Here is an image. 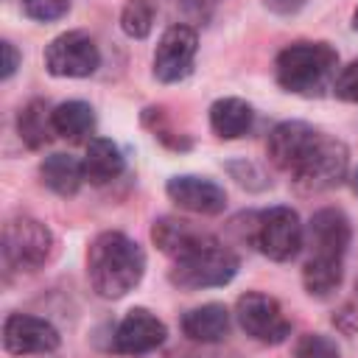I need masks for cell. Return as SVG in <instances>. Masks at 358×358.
Instances as JSON below:
<instances>
[{"label":"cell","instance_id":"1","mask_svg":"<svg viewBox=\"0 0 358 358\" xmlns=\"http://www.w3.org/2000/svg\"><path fill=\"white\" fill-rule=\"evenodd\" d=\"M145 271V255L137 241L123 232H101L87 252V277L98 296H126Z\"/></svg>","mask_w":358,"mask_h":358},{"label":"cell","instance_id":"2","mask_svg":"<svg viewBox=\"0 0 358 358\" xmlns=\"http://www.w3.org/2000/svg\"><path fill=\"white\" fill-rule=\"evenodd\" d=\"M338 53L327 42H294L277 56V81L294 95H319L336 73Z\"/></svg>","mask_w":358,"mask_h":358},{"label":"cell","instance_id":"3","mask_svg":"<svg viewBox=\"0 0 358 358\" xmlns=\"http://www.w3.org/2000/svg\"><path fill=\"white\" fill-rule=\"evenodd\" d=\"M53 252H56V238L42 221H36L31 215H17V218L6 221L3 260L8 268L36 271L53 257Z\"/></svg>","mask_w":358,"mask_h":358},{"label":"cell","instance_id":"4","mask_svg":"<svg viewBox=\"0 0 358 358\" xmlns=\"http://www.w3.org/2000/svg\"><path fill=\"white\" fill-rule=\"evenodd\" d=\"M238 255L232 249H227L218 238L207 246H201L199 252L182 257L173 263L171 268V282L185 288V291H201V288H218L227 285L235 274H238Z\"/></svg>","mask_w":358,"mask_h":358},{"label":"cell","instance_id":"5","mask_svg":"<svg viewBox=\"0 0 358 358\" xmlns=\"http://www.w3.org/2000/svg\"><path fill=\"white\" fill-rule=\"evenodd\" d=\"M235 319L241 330L260 344H282L291 336V322L285 319L280 302L260 291H246L238 296Z\"/></svg>","mask_w":358,"mask_h":358},{"label":"cell","instance_id":"6","mask_svg":"<svg viewBox=\"0 0 358 358\" xmlns=\"http://www.w3.org/2000/svg\"><path fill=\"white\" fill-rule=\"evenodd\" d=\"M347 165H350L347 145L341 140L322 134L319 143L313 145V151L308 154V159L291 176L305 193H322V190H330L344 182Z\"/></svg>","mask_w":358,"mask_h":358},{"label":"cell","instance_id":"7","mask_svg":"<svg viewBox=\"0 0 358 358\" xmlns=\"http://www.w3.org/2000/svg\"><path fill=\"white\" fill-rule=\"evenodd\" d=\"M98 64H101L98 45L84 31L59 34L45 48V67L50 76L59 78H87L98 70Z\"/></svg>","mask_w":358,"mask_h":358},{"label":"cell","instance_id":"8","mask_svg":"<svg viewBox=\"0 0 358 358\" xmlns=\"http://www.w3.org/2000/svg\"><path fill=\"white\" fill-rule=\"evenodd\" d=\"M305 241L299 215L291 207H268L266 213H260L257 218V232H255V243L260 246V252L277 263H285L291 257L299 255Z\"/></svg>","mask_w":358,"mask_h":358},{"label":"cell","instance_id":"9","mask_svg":"<svg viewBox=\"0 0 358 358\" xmlns=\"http://www.w3.org/2000/svg\"><path fill=\"white\" fill-rule=\"evenodd\" d=\"M199 50V36L190 25H171L154 50V76L162 84H176L193 73V59Z\"/></svg>","mask_w":358,"mask_h":358},{"label":"cell","instance_id":"10","mask_svg":"<svg viewBox=\"0 0 358 358\" xmlns=\"http://www.w3.org/2000/svg\"><path fill=\"white\" fill-rule=\"evenodd\" d=\"M62 344L59 330L31 313H8L3 322V350L11 355H45Z\"/></svg>","mask_w":358,"mask_h":358},{"label":"cell","instance_id":"11","mask_svg":"<svg viewBox=\"0 0 358 358\" xmlns=\"http://www.w3.org/2000/svg\"><path fill=\"white\" fill-rule=\"evenodd\" d=\"M168 327L145 308H131L112 336V350L120 355H145L165 344Z\"/></svg>","mask_w":358,"mask_h":358},{"label":"cell","instance_id":"12","mask_svg":"<svg viewBox=\"0 0 358 358\" xmlns=\"http://www.w3.org/2000/svg\"><path fill=\"white\" fill-rule=\"evenodd\" d=\"M319 137H322V131H316L310 123L285 120V123L274 126L268 134V157L280 171L294 173L308 159V154L313 151Z\"/></svg>","mask_w":358,"mask_h":358},{"label":"cell","instance_id":"13","mask_svg":"<svg viewBox=\"0 0 358 358\" xmlns=\"http://www.w3.org/2000/svg\"><path fill=\"white\" fill-rule=\"evenodd\" d=\"M168 196L173 204H179L182 210L199 213V215H218L227 207V193L221 185H215L213 179L204 176H171L165 185Z\"/></svg>","mask_w":358,"mask_h":358},{"label":"cell","instance_id":"14","mask_svg":"<svg viewBox=\"0 0 358 358\" xmlns=\"http://www.w3.org/2000/svg\"><path fill=\"white\" fill-rule=\"evenodd\" d=\"M151 238L159 246V252H165L168 257H173V263L215 241V235L204 232L201 227H196V224H190L185 218H173V215H165V218L154 221Z\"/></svg>","mask_w":358,"mask_h":358},{"label":"cell","instance_id":"15","mask_svg":"<svg viewBox=\"0 0 358 358\" xmlns=\"http://www.w3.org/2000/svg\"><path fill=\"white\" fill-rule=\"evenodd\" d=\"M308 241H310L313 255L341 257L350 246V221H347V215L336 207H324V210L313 213V218L308 224Z\"/></svg>","mask_w":358,"mask_h":358},{"label":"cell","instance_id":"16","mask_svg":"<svg viewBox=\"0 0 358 358\" xmlns=\"http://www.w3.org/2000/svg\"><path fill=\"white\" fill-rule=\"evenodd\" d=\"M182 333L199 344H215L229 333V310L218 302H207L182 316Z\"/></svg>","mask_w":358,"mask_h":358},{"label":"cell","instance_id":"17","mask_svg":"<svg viewBox=\"0 0 358 358\" xmlns=\"http://www.w3.org/2000/svg\"><path fill=\"white\" fill-rule=\"evenodd\" d=\"M81 165H84V179L87 182L106 185V182H112L123 173V154L109 137H92Z\"/></svg>","mask_w":358,"mask_h":358},{"label":"cell","instance_id":"18","mask_svg":"<svg viewBox=\"0 0 358 358\" xmlns=\"http://www.w3.org/2000/svg\"><path fill=\"white\" fill-rule=\"evenodd\" d=\"M39 176L42 185L50 187L56 196H76L84 179V165L81 159L70 157V154H50L42 159L39 165Z\"/></svg>","mask_w":358,"mask_h":358},{"label":"cell","instance_id":"19","mask_svg":"<svg viewBox=\"0 0 358 358\" xmlns=\"http://www.w3.org/2000/svg\"><path fill=\"white\" fill-rule=\"evenodd\" d=\"M17 131H20V140H22L28 148H42V145H48L50 137L56 134L50 103L42 101V98L28 101V103L20 109V115H17Z\"/></svg>","mask_w":358,"mask_h":358},{"label":"cell","instance_id":"20","mask_svg":"<svg viewBox=\"0 0 358 358\" xmlns=\"http://www.w3.org/2000/svg\"><path fill=\"white\" fill-rule=\"evenodd\" d=\"M252 117H255L252 106L241 98H218L210 106V126L224 140L243 137L252 129Z\"/></svg>","mask_w":358,"mask_h":358},{"label":"cell","instance_id":"21","mask_svg":"<svg viewBox=\"0 0 358 358\" xmlns=\"http://www.w3.org/2000/svg\"><path fill=\"white\" fill-rule=\"evenodd\" d=\"M53 129L70 143H81L95 129V112L84 101H64L53 106Z\"/></svg>","mask_w":358,"mask_h":358},{"label":"cell","instance_id":"22","mask_svg":"<svg viewBox=\"0 0 358 358\" xmlns=\"http://www.w3.org/2000/svg\"><path fill=\"white\" fill-rule=\"evenodd\" d=\"M344 268H341V257H319L310 255V260L302 268V285L310 296H330L338 285H341Z\"/></svg>","mask_w":358,"mask_h":358},{"label":"cell","instance_id":"23","mask_svg":"<svg viewBox=\"0 0 358 358\" xmlns=\"http://www.w3.org/2000/svg\"><path fill=\"white\" fill-rule=\"evenodd\" d=\"M154 14H157L154 0H129L123 6V14H120L123 34L131 39H145L154 28Z\"/></svg>","mask_w":358,"mask_h":358},{"label":"cell","instance_id":"24","mask_svg":"<svg viewBox=\"0 0 358 358\" xmlns=\"http://www.w3.org/2000/svg\"><path fill=\"white\" fill-rule=\"evenodd\" d=\"M294 358H341V355H338V347L333 338H327L322 333H308L296 341Z\"/></svg>","mask_w":358,"mask_h":358},{"label":"cell","instance_id":"25","mask_svg":"<svg viewBox=\"0 0 358 358\" xmlns=\"http://www.w3.org/2000/svg\"><path fill=\"white\" fill-rule=\"evenodd\" d=\"M67 8H70V0H22V11L39 22H53L64 17Z\"/></svg>","mask_w":358,"mask_h":358},{"label":"cell","instance_id":"26","mask_svg":"<svg viewBox=\"0 0 358 358\" xmlns=\"http://www.w3.org/2000/svg\"><path fill=\"white\" fill-rule=\"evenodd\" d=\"M333 92L338 101L358 103V62H350L333 81Z\"/></svg>","mask_w":358,"mask_h":358},{"label":"cell","instance_id":"27","mask_svg":"<svg viewBox=\"0 0 358 358\" xmlns=\"http://www.w3.org/2000/svg\"><path fill=\"white\" fill-rule=\"evenodd\" d=\"M0 53H3V64H0L3 70H0V76H3V78H11L14 70L20 67V53H17V48H14L8 39L0 42Z\"/></svg>","mask_w":358,"mask_h":358},{"label":"cell","instance_id":"28","mask_svg":"<svg viewBox=\"0 0 358 358\" xmlns=\"http://www.w3.org/2000/svg\"><path fill=\"white\" fill-rule=\"evenodd\" d=\"M274 14H282V17H288V14H296L302 6H305V0H263Z\"/></svg>","mask_w":358,"mask_h":358},{"label":"cell","instance_id":"29","mask_svg":"<svg viewBox=\"0 0 358 358\" xmlns=\"http://www.w3.org/2000/svg\"><path fill=\"white\" fill-rule=\"evenodd\" d=\"M352 190H355V193H358V171H355V173H352Z\"/></svg>","mask_w":358,"mask_h":358},{"label":"cell","instance_id":"30","mask_svg":"<svg viewBox=\"0 0 358 358\" xmlns=\"http://www.w3.org/2000/svg\"><path fill=\"white\" fill-rule=\"evenodd\" d=\"M352 28L358 31V8H355V14H352Z\"/></svg>","mask_w":358,"mask_h":358},{"label":"cell","instance_id":"31","mask_svg":"<svg viewBox=\"0 0 358 358\" xmlns=\"http://www.w3.org/2000/svg\"><path fill=\"white\" fill-rule=\"evenodd\" d=\"M355 291H358V285H355Z\"/></svg>","mask_w":358,"mask_h":358}]
</instances>
